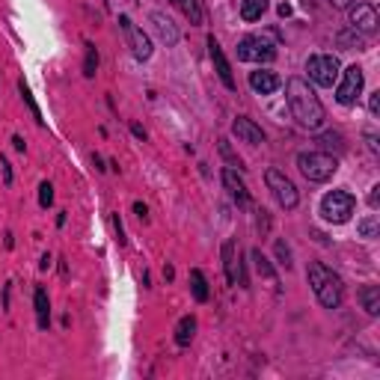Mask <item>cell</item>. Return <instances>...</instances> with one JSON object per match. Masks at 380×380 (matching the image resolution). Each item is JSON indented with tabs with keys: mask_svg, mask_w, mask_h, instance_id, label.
Instances as JSON below:
<instances>
[{
	"mask_svg": "<svg viewBox=\"0 0 380 380\" xmlns=\"http://www.w3.org/2000/svg\"><path fill=\"white\" fill-rule=\"evenodd\" d=\"M285 95H288V107H291V116L297 119L300 128H321L324 119H327V113H324V104H321V98L315 95V90L309 86V81H303V78H288L285 83Z\"/></svg>",
	"mask_w": 380,
	"mask_h": 380,
	"instance_id": "obj_1",
	"label": "cell"
},
{
	"mask_svg": "<svg viewBox=\"0 0 380 380\" xmlns=\"http://www.w3.org/2000/svg\"><path fill=\"white\" fill-rule=\"evenodd\" d=\"M306 276H309V285H312L315 297H318V303L324 309H339L341 306V300H345V285H341L339 273H333L321 262H312Z\"/></svg>",
	"mask_w": 380,
	"mask_h": 380,
	"instance_id": "obj_2",
	"label": "cell"
},
{
	"mask_svg": "<svg viewBox=\"0 0 380 380\" xmlns=\"http://www.w3.org/2000/svg\"><path fill=\"white\" fill-rule=\"evenodd\" d=\"M297 167L300 172L306 175L309 182H330L336 170H339V161L330 155V151H300L297 155Z\"/></svg>",
	"mask_w": 380,
	"mask_h": 380,
	"instance_id": "obj_3",
	"label": "cell"
},
{
	"mask_svg": "<svg viewBox=\"0 0 380 380\" xmlns=\"http://www.w3.org/2000/svg\"><path fill=\"white\" fill-rule=\"evenodd\" d=\"M353 208H357V199L348 190H330L324 199H321V217L327 223H348Z\"/></svg>",
	"mask_w": 380,
	"mask_h": 380,
	"instance_id": "obj_4",
	"label": "cell"
},
{
	"mask_svg": "<svg viewBox=\"0 0 380 380\" xmlns=\"http://www.w3.org/2000/svg\"><path fill=\"white\" fill-rule=\"evenodd\" d=\"M264 182H268V187H271L273 199L280 202V205H283L285 211L297 208V202H300V196H297V187H294V182H291L283 170H268V172H264Z\"/></svg>",
	"mask_w": 380,
	"mask_h": 380,
	"instance_id": "obj_5",
	"label": "cell"
},
{
	"mask_svg": "<svg viewBox=\"0 0 380 380\" xmlns=\"http://www.w3.org/2000/svg\"><path fill=\"white\" fill-rule=\"evenodd\" d=\"M306 72H309V81L312 83H318V86H336L341 66H339V60L333 54H315L306 62Z\"/></svg>",
	"mask_w": 380,
	"mask_h": 380,
	"instance_id": "obj_6",
	"label": "cell"
},
{
	"mask_svg": "<svg viewBox=\"0 0 380 380\" xmlns=\"http://www.w3.org/2000/svg\"><path fill=\"white\" fill-rule=\"evenodd\" d=\"M341 74V83L336 86V101L339 104H357V98L362 95V86H365V74L360 66H348L345 72H339Z\"/></svg>",
	"mask_w": 380,
	"mask_h": 380,
	"instance_id": "obj_7",
	"label": "cell"
},
{
	"mask_svg": "<svg viewBox=\"0 0 380 380\" xmlns=\"http://www.w3.org/2000/svg\"><path fill=\"white\" fill-rule=\"evenodd\" d=\"M276 57V48L262 39V36H247V39L238 42V60L244 62H271Z\"/></svg>",
	"mask_w": 380,
	"mask_h": 380,
	"instance_id": "obj_8",
	"label": "cell"
},
{
	"mask_svg": "<svg viewBox=\"0 0 380 380\" xmlns=\"http://www.w3.org/2000/svg\"><path fill=\"white\" fill-rule=\"evenodd\" d=\"M119 27L125 30V36H128L134 57H137V60H149V57H151V42H149V36H146L140 27H134L128 15H119Z\"/></svg>",
	"mask_w": 380,
	"mask_h": 380,
	"instance_id": "obj_9",
	"label": "cell"
},
{
	"mask_svg": "<svg viewBox=\"0 0 380 380\" xmlns=\"http://www.w3.org/2000/svg\"><path fill=\"white\" fill-rule=\"evenodd\" d=\"M223 268H226V280L232 285H247L244 268H240V252L235 247V240H226L223 244Z\"/></svg>",
	"mask_w": 380,
	"mask_h": 380,
	"instance_id": "obj_10",
	"label": "cell"
},
{
	"mask_svg": "<svg viewBox=\"0 0 380 380\" xmlns=\"http://www.w3.org/2000/svg\"><path fill=\"white\" fill-rule=\"evenodd\" d=\"M208 54H211V62H214V72L220 74V81L226 90H235V78H232V66H229V60H226L223 54V48L220 42L214 39V36H208Z\"/></svg>",
	"mask_w": 380,
	"mask_h": 380,
	"instance_id": "obj_11",
	"label": "cell"
},
{
	"mask_svg": "<svg viewBox=\"0 0 380 380\" xmlns=\"http://www.w3.org/2000/svg\"><path fill=\"white\" fill-rule=\"evenodd\" d=\"M351 27L360 30L362 36H372L377 30V12L372 4H357L351 9Z\"/></svg>",
	"mask_w": 380,
	"mask_h": 380,
	"instance_id": "obj_12",
	"label": "cell"
},
{
	"mask_svg": "<svg viewBox=\"0 0 380 380\" xmlns=\"http://www.w3.org/2000/svg\"><path fill=\"white\" fill-rule=\"evenodd\" d=\"M280 74H273L268 69H259V72H250V90L256 95H271L280 90Z\"/></svg>",
	"mask_w": 380,
	"mask_h": 380,
	"instance_id": "obj_13",
	"label": "cell"
},
{
	"mask_svg": "<svg viewBox=\"0 0 380 380\" xmlns=\"http://www.w3.org/2000/svg\"><path fill=\"white\" fill-rule=\"evenodd\" d=\"M232 134L238 137L240 143H250V146H259V143H264V134H262V128L252 119H247V116H238L235 122H232Z\"/></svg>",
	"mask_w": 380,
	"mask_h": 380,
	"instance_id": "obj_14",
	"label": "cell"
},
{
	"mask_svg": "<svg viewBox=\"0 0 380 380\" xmlns=\"http://www.w3.org/2000/svg\"><path fill=\"white\" fill-rule=\"evenodd\" d=\"M223 184H226V190H229L232 199L238 202L240 208L250 205V190H247L244 179H240V175L235 172V167H226V170H223Z\"/></svg>",
	"mask_w": 380,
	"mask_h": 380,
	"instance_id": "obj_15",
	"label": "cell"
},
{
	"mask_svg": "<svg viewBox=\"0 0 380 380\" xmlns=\"http://www.w3.org/2000/svg\"><path fill=\"white\" fill-rule=\"evenodd\" d=\"M151 27H155V33L161 36V42L167 45V48H172V45H179V27H175V24L163 15V12H151Z\"/></svg>",
	"mask_w": 380,
	"mask_h": 380,
	"instance_id": "obj_16",
	"label": "cell"
},
{
	"mask_svg": "<svg viewBox=\"0 0 380 380\" xmlns=\"http://www.w3.org/2000/svg\"><path fill=\"white\" fill-rule=\"evenodd\" d=\"M33 306H36V324H39V330H48V324H50V303H48V291L45 288L33 291Z\"/></svg>",
	"mask_w": 380,
	"mask_h": 380,
	"instance_id": "obj_17",
	"label": "cell"
},
{
	"mask_svg": "<svg viewBox=\"0 0 380 380\" xmlns=\"http://www.w3.org/2000/svg\"><path fill=\"white\" fill-rule=\"evenodd\" d=\"M194 336H196V318L194 315H184V318L175 324V345L187 348L190 341H194Z\"/></svg>",
	"mask_w": 380,
	"mask_h": 380,
	"instance_id": "obj_18",
	"label": "cell"
},
{
	"mask_svg": "<svg viewBox=\"0 0 380 380\" xmlns=\"http://www.w3.org/2000/svg\"><path fill=\"white\" fill-rule=\"evenodd\" d=\"M360 303L369 315H377L380 312V288L377 285H362L360 288Z\"/></svg>",
	"mask_w": 380,
	"mask_h": 380,
	"instance_id": "obj_19",
	"label": "cell"
},
{
	"mask_svg": "<svg viewBox=\"0 0 380 380\" xmlns=\"http://www.w3.org/2000/svg\"><path fill=\"white\" fill-rule=\"evenodd\" d=\"M190 291H194V300L196 303H205L208 300V283H205V273L199 268L190 271Z\"/></svg>",
	"mask_w": 380,
	"mask_h": 380,
	"instance_id": "obj_20",
	"label": "cell"
},
{
	"mask_svg": "<svg viewBox=\"0 0 380 380\" xmlns=\"http://www.w3.org/2000/svg\"><path fill=\"white\" fill-rule=\"evenodd\" d=\"M268 12V0H244L240 4V18L244 21H259Z\"/></svg>",
	"mask_w": 380,
	"mask_h": 380,
	"instance_id": "obj_21",
	"label": "cell"
},
{
	"mask_svg": "<svg viewBox=\"0 0 380 380\" xmlns=\"http://www.w3.org/2000/svg\"><path fill=\"white\" fill-rule=\"evenodd\" d=\"M252 264H256V271H259V276H264V280H271V283H276V271H273V264L268 262V256H264L262 250H252Z\"/></svg>",
	"mask_w": 380,
	"mask_h": 380,
	"instance_id": "obj_22",
	"label": "cell"
},
{
	"mask_svg": "<svg viewBox=\"0 0 380 380\" xmlns=\"http://www.w3.org/2000/svg\"><path fill=\"white\" fill-rule=\"evenodd\" d=\"M172 6H179L184 12V18H190V24H202V9L199 0H170Z\"/></svg>",
	"mask_w": 380,
	"mask_h": 380,
	"instance_id": "obj_23",
	"label": "cell"
},
{
	"mask_svg": "<svg viewBox=\"0 0 380 380\" xmlns=\"http://www.w3.org/2000/svg\"><path fill=\"white\" fill-rule=\"evenodd\" d=\"M18 93H21V98H24V104L30 107V113H33V119L39 122V125H45V119H42V113H39V107H36V101H33V93H30V86L24 83V81H18Z\"/></svg>",
	"mask_w": 380,
	"mask_h": 380,
	"instance_id": "obj_24",
	"label": "cell"
},
{
	"mask_svg": "<svg viewBox=\"0 0 380 380\" xmlns=\"http://www.w3.org/2000/svg\"><path fill=\"white\" fill-rule=\"evenodd\" d=\"M95 69H98V50L93 42H86V60H83V74L86 78H95Z\"/></svg>",
	"mask_w": 380,
	"mask_h": 380,
	"instance_id": "obj_25",
	"label": "cell"
},
{
	"mask_svg": "<svg viewBox=\"0 0 380 380\" xmlns=\"http://www.w3.org/2000/svg\"><path fill=\"white\" fill-rule=\"evenodd\" d=\"M357 229H360V235H362V238H377V232H380L377 214H372V217H365V220L357 226Z\"/></svg>",
	"mask_w": 380,
	"mask_h": 380,
	"instance_id": "obj_26",
	"label": "cell"
},
{
	"mask_svg": "<svg viewBox=\"0 0 380 380\" xmlns=\"http://www.w3.org/2000/svg\"><path fill=\"white\" fill-rule=\"evenodd\" d=\"M50 202H54V184H50V182H42V184H39V205L48 208Z\"/></svg>",
	"mask_w": 380,
	"mask_h": 380,
	"instance_id": "obj_27",
	"label": "cell"
},
{
	"mask_svg": "<svg viewBox=\"0 0 380 380\" xmlns=\"http://www.w3.org/2000/svg\"><path fill=\"white\" fill-rule=\"evenodd\" d=\"M276 259H280L283 268H291V250L285 240H276Z\"/></svg>",
	"mask_w": 380,
	"mask_h": 380,
	"instance_id": "obj_28",
	"label": "cell"
},
{
	"mask_svg": "<svg viewBox=\"0 0 380 380\" xmlns=\"http://www.w3.org/2000/svg\"><path fill=\"white\" fill-rule=\"evenodd\" d=\"M318 143H321L324 149H330V146L341 149V134H321V137H318Z\"/></svg>",
	"mask_w": 380,
	"mask_h": 380,
	"instance_id": "obj_29",
	"label": "cell"
},
{
	"mask_svg": "<svg viewBox=\"0 0 380 380\" xmlns=\"http://www.w3.org/2000/svg\"><path fill=\"white\" fill-rule=\"evenodd\" d=\"M0 170H4V184H12V167L6 158H0Z\"/></svg>",
	"mask_w": 380,
	"mask_h": 380,
	"instance_id": "obj_30",
	"label": "cell"
},
{
	"mask_svg": "<svg viewBox=\"0 0 380 380\" xmlns=\"http://www.w3.org/2000/svg\"><path fill=\"white\" fill-rule=\"evenodd\" d=\"M369 205L377 211V205H380V184H374V187H372V194H369Z\"/></svg>",
	"mask_w": 380,
	"mask_h": 380,
	"instance_id": "obj_31",
	"label": "cell"
},
{
	"mask_svg": "<svg viewBox=\"0 0 380 380\" xmlns=\"http://www.w3.org/2000/svg\"><path fill=\"white\" fill-rule=\"evenodd\" d=\"M369 110H372V116H377V113H380V93H372V98H369Z\"/></svg>",
	"mask_w": 380,
	"mask_h": 380,
	"instance_id": "obj_32",
	"label": "cell"
},
{
	"mask_svg": "<svg viewBox=\"0 0 380 380\" xmlns=\"http://www.w3.org/2000/svg\"><path fill=\"white\" fill-rule=\"evenodd\" d=\"M365 140H369V149L374 151V155H377V151H380V143H377V134L374 131H369V134H365Z\"/></svg>",
	"mask_w": 380,
	"mask_h": 380,
	"instance_id": "obj_33",
	"label": "cell"
},
{
	"mask_svg": "<svg viewBox=\"0 0 380 380\" xmlns=\"http://www.w3.org/2000/svg\"><path fill=\"white\" fill-rule=\"evenodd\" d=\"M357 0H330V6H336V9H351Z\"/></svg>",
	"mask_w": 380,
	"mask_h": 380,
	"instance_id": "obj_34",
	"label": "cell"
},
{
	"mask_svg": "<svg viewBox=\"0 0 380 380\" xmlns=\"http://www.w3.org/2000/svg\"><path fill=\"white\" fill-rule=\"evenodd\" d=\"M134 211H137V217H140V220H146V205H143V202H134Z\"/></svg>",
	"mask_w": 380,
	"mask_h": 380,
	"instance_id": "obj_35",
	"label": "cell"
},
{
	"mask_svg": "<svg viewBox=\"0 0 380 380\" xmlns=\"http://www.w3.org/2000/svg\"><path fill=\"white\" fill-rule=\"evenodd\" d=\"M280 15H283V18H288V15H291V6H288V4H283V6H280Z\"/></svg>",
	"mask_w": 380,
	"mask_h": 380,
	"instance_id": "obj_36",
	"label": "cell"
},
{
	"mask_svg": "<svg viewBox=\"0 0 380 380\" xmlns=\"http://www.w3.org/2000/svg\"><path fill=\"white\" fill-rule=\"evenodd\" d=\"M12 143H15L18 151H24V140H21V137H12Z\"/></svg>",
	"mask_w": 380,
	"mask_h": 380,
	"instance_id": "obj_37",
	"label": "cell"
}]
</instances>
